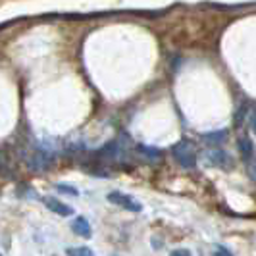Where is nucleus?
Returning <instances> with one entry per match:
<instances>
[{
  "label": "nucleus",
  "instance_id": "nucleus-1",
  "mask_svg": "<svg viewBox=\"0 0 256 256\" xmlns=\"http://www.w3.org/2000/svg\"><path fill=\"white\" fill-rule=\"evenodd\" d=\"M108 202H112V204L120 206V208H126L129 212H141L142 210V204L139 200H135L131 194H126V192H120V191H112L108 192Z\"/></svg>",
  "mask_w": 256,
  "mask_h": 256
},
{
  "label": "nucleus",
  "instance_id": "nucleus-2",
  "mask_svg": "<svg viewBox=\"0 0 256 256\" xmlns=\"http://www.w3.org/2000/svg\"><path fill=\"white\" fill-rule=\"evenodd\" d=\"M172 152H174V158H176L183 168H194V164H196L194 152H192L191 144L187 141H180L178 144H174Z\"/></svg>",
  "mask_w": 256,
  "mask_h": 256
},
{
  "label": "nucleus",
  "instance_id": "nucleus-3",
  "mask_svg": "<svg viewBox=\"0 0 256 256\" xmlns=\"http://www.w3.org/2000/svg\"><path fill=\"white\" fill-rule=\"evenodd\" d=\"M204 162L208 166H216V168H230L233 164L231 156L222 148H210L204 152Z\"/></svg>",
  "mask_w": 256,
  "mask_h": 256
},
{
  "label": "nucleus",
  "instance_id": "nucleus-4",
  "mask_svg": "<svg viewBox=\"0 0 256 256\" xmlns=\"http://www.w3.org/2000/svg\"><path fill=\"white\" fill-rule=\"evenodd\" d=\"M42 202H44V206H46L50 212L58 214V216L68 218V216H72V214H74V208H72V206H68L66 202H62V200H58L56 196H46V198H42Z\"/></svg>",
  "mask_w": 256,
  "mask_h": 256
},
{
  "label": "nucleus",
  "instance_id": "nucleus-5",
  "mask_svg": "<svg viewBox=\"0 0 256 256\" xmlns=\"http://www.w3.org/2000/svg\"><path fill=\"white\" fill-rule=\"evenodd\" d=\"M72 231H74L76 235H79V237H83V239H89L90 233H92L89 222H87V218H83V216H77V218L72 222Z\"/></svg>",
  "mask_w": 256,
  "mask_h": 256
},
{
  "label": "nucleus",
  "instance_id": "nucleus-6",
  "mask_svg": "<svg viewBox=\"0 0 256 256\" xmlns=\"http://www.w3.org/2000/svg\"><path fill=\"white\" fill-rule=\"evenodd\" d=\"M202 141L208 142L210 146H218V144L228 141V131H226V129H220V131L204 133V135H202Z\"/></svg>",
  "mask_w": 256,
  "mask_h": 256
},
{
  "label": "nucleus",
  "instance_id": "nucleus-7",
  "mask_svg": "<svg viewBox=\"0 0 256 256\" xmlns=\"http://www.w3.org/2000/svg\"><path fill=\"white\" fill-rule=\"evenodd\" d=\"M239 152H241V156H243L244 160L248 162L250 158H252V152H254V144H252V141L246 137V135H243V137H239Z\"/></svg>",
  "mask_w": 256,
  "mask_h": 256
},
{
  "label": "nucleus",
  "instance_id": "nucleus-8",
  "mask_svg": "<svg viewBox=\"0 0 256 256\" xmlns=\"http://www.w3.org/2000/svg\"><path fill=\"white\" fill-rule=\"evenodd\" d=\"M66 254L68 256H94V252L90 250L89 246H70V248H66Z\"/></svg>",
  "mask_w": 256,
  "mask_h": 256
},
{
  "label": "nucleus",
  "instance_id": "nucleus-9",
  "mask_svg": "<svg viewBox=\"0 0 256 256\" xmlns=\"http://www.w3.org/2000/svg\"><path fill=\"white\" fill-rule=\"evenodd\" d=\"M246 174H248L250 180L256 181V158H250V160H248V164H246Z\"/></svg>",
  "mask_w": 256,
  "mask_h": 256
},
{
  "label": "nucleus",
  "instance_id": "nucleus-10",
  "mask_svg": "<svg viewBox=\"0 0 256 256\" xmlns=\"http://www.w3.org/2000/svg\"><path fill=\"white\" fill-rule=\"evenodd\" d=\"M212 256H233V254H231L230 248H226V246H222V244H216Z\"/></svg>",
  "mask_w": 256,
  "mask_h": 256
},
{
  "label": "nucleus",
  "instance_id": "nucleus-11",
  "mask_svg": "<svg viewBox=\"0 0 256 256\" xmlns=\"http://www.w3.org/2000/svg\"><path fill=\"white\" fill-rule=\"evenodd\" d=\"M139 152L146 154V156H152V158H158V150H152V146H142V144H139Z\"/></svg>",
  "mask_w": 256,
  "mask_h": 256
},
{
  "label": "nucleus",
  "instance_id": "nucleus-12",
  "mask_svg": "<svg viewBox=\"0 0 256 256\" xmlns=\"http://www.w3.org/2000/svg\"><path fill=\"white\" fill-rule=\"evenodd\" d=\"M56 189H58V191L70 192V194H72V196H77V189H76V187H70V185H58V187H56Z\"/></svg>",
  "mask_w": 256,
  "mask_h": 256
},
{
  "label": "nucleus",
  "instance_id": "nucleus-13",
  "mask_svg": "<svg viewBox=\"0 0 256 256\" xmlns=\"http://www.w3.org/2000/svg\"><path fill=\"white\" fill-rule=\"evenodd\" d=\"M170 256H191V252L187 248H178V250H174Z\"/></svg>",
  "mask_w": 256,
  "mask_h": 256
},
{
  "label": "nucleus",
  "instance_id": "nucleus-14",
  "mask_svg": "<svg viewBox=\"0 0 256 256\" xmlns=\"http://www.w3.org/2000/svg\"><path fill=\"white\" fill-rule=\"evenodd\" d=\"M250 129L256 133V112H252V114H250Z\"/></svg>",
  "mask_w": 256,
  "mask_h": 256
},
{
  "label": "nucleus",
  "instance_id": "nucleus-15",
  "mask_svg": "<svg viewBox=\"0 0 256 256\" xmlns=\"http://www.w3.org/2000/svg\"><path fill=\"white\" fill-rule=\"evenodd\" d=\"M114 256H118V254H114Z\"/></svg>",
  "mask_w": 256,
  "mask_h": 256
},
{
  "label": "nucleus",
  "instance_id": "nucleus-16",
  "mask_svg": "<svg viewBox=\"0 0 256 256\" xmlns=\"http://www.w3.org/2000/svg\"><path fill=\"white\" fill-rule=\"evenodd\" d=\"M0 256H2V254H0Z\"/></svg>",
  "mask_w": 256,
  "mask_h": 256
}]
</instances>
